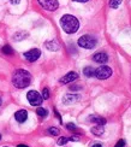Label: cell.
<instances>
[{
    "label": "cell",
    "mask_w": 131,
    "mask_h": 147,
    "mask_svg": "<svg viewBox=\"0 0 131 147\" xmlns=\"http://www.w3.org/2000/svg\"><path fill=\"white\" fill-rule=\"evenodd\" d=\"M122 4V0H110V6L112 9L119 7V5Z\"/></svg>",
    "instance_id": "obj_18"
},
{
    "label": "cell",
    "mask_w": 131,
    "mask_h": 147,
    "mask_svg": "<svg viewBox=\"0 0 131 147\" xmlns=\"http://www.w3.org/2000/svg\"><path fill=\"white\" fill-rule=\"evenodd\" d=\"M28 36V33H26V32H18V33H16L15 35H13V39L16 40V41H21V40H23L24 38H27Z\"/></svg>",
    "instance_id": "obj_16"
},
{
    "label": "cell",
    "mask_w": 131,
    "mask_h": 147,
    "mask_svg": "<svg viewBox=\"0 0 131 147\" xmlns=\"http://www.w3.org/2000/svg\"><path fill=\"white\" fill-rule=\"evenodd\" d=\"M73 1H77V3H87L88 0H73Z\"/></svg>",
    "instance_id": "obj_27"
},
{
    "label": "cell",
    "mask_w": 131,
    "mask_h": 147,
    "mask_svg": "<svg viewBox=\"0 0 131 147\" xmlns=\"http://www.w3.org/2000/svg\"><path fill=\"white\" fill-rule=\"evenodd\" d=\"M116 147H125V141H124V140H119V141L117 142Z\"/></svg>",
    "instance_id": "obj_24"
},
{
    "label": "cell",
    "mask_w": 131,
    "mask_h": 147,
    "mask_svg": "<svg viewBox=\"0 0 131 147\" xmlns=\"http://www.w3.org/2000/svg\"><path fill=\"white\" fill-rule=\"evenodd\" d=\"M19 3H21V0H11V4H13V5L19 4Z\"/></svg>",
    "instance_id": "obj_26"
},
{
    "label": "cell",
    "mask_w": 131,
    "mask_h": 147,
    "mask_svg": "<svg viewBox=\"0 0 131 147\" xmlns=\"http://www.w3.org/2000/svg\"><path fill=\"white\" fill-rule=\"evenodd\" d=\"M27 99L30 102V105H33V106H40L42 104V100H43L42 95H40V93H39V92H36V90L28 92Z\"/></svg>",
    "instance_id": "obj_4"
},
{
    "label": "cell",
    "mask_w": 131,
    "mask_h": 147,
    "mask_svg": "<svg viewBox=\"0 0 131 147\" xmlns=\"http://www.w3.org/2000/svg\"><path fill=\"white\" fill-rule=\"evenodd\" d=\"M70 89H71V90H79L81 87H79V86H71Z\"/></svg>",
    "instance_id": "obj_25"
},
{
    "label": "cell",
    "mask_w": 131,
    "mask_h": 147,
    "mask_svg": "<svg viewBox=\"0 0 131 147\" xmlns=\"http://www.w3.org/2000/svg\"><path fill=\"white\" fill-rule=\"evenodd\" d=\"M103 131H105V129H103V125L96 124V125H94V127L91 128V133L94 134V135H96V136H101L102 134H103Z\"/></svg>",
    "instance_id": "obj_14"
},
{
    "label": "cell",
    "mask_w": 131,
    "mask_h": 147,
    "mask_svg": "<svg viewBox=\"0 0 131 147\" xmlns=\"http://www.w3.org/2000/svg\"><path fill=\"white\" fill-rule=\"evenodd\" d=\"M59 129L58 128H55V127H51L48 129V134H51V135H53V136H55V135H59Z\"/></svg>",
    "instance_id": "obj_20"
},
{
    "label": "cell",
    "mask_w": 131,
    "mask_h": 147,
    "mask_svg": "<svg viewBox=\"0 0 131 147\" xmlns=\"http://www.w3.org/2000/svg\"><path fill=\"white\" fill-rule=\"evenodd\" d=\"M46 48L48 51H54V52H57L59 51V48H60V45L58 44L55 40H52V41H47L46 44H45Z\"/></svg>",
    "instance_id": "obj_12"
},
{
    "label": "cell",
    "mask_w": 131,
    "mask_h": 147,
    "mask_svg": "<svg viewBox=\"0 0 131 147\" xmlns=\"http://www.w3.org/2000/svg\"><path fill=\"white\" fill-rule=\"evenodd\" d=\"M0 140H1V135H0Z\"/></svg>",
    "instance_id": "obj_31"
},
{
    "label": "cell",
    "mask_w": 131,
    "mask_h": 147,
    "mask_svg": "<svg viewBox=\"0 0 131 147\" xmlns=\"http://www.w3.org/2000/svg\"><path fill=\"white\" fill-rule=\"evenodd\" d=\"M93 60H94L95 63L103 64V63L108 62V56H107V53H105V52H97L93 56Z\"/></svg>",
    "instance_id": "obj_9"
},
{
    "label": "cell",
    "mask_w": 131,
    "mask_h": 147,
    "mask_svg": "<svg viewBox=\"0 0 131 147\" xmlns=\"http://www.w3.org/2000/svg\"><path fill=\"white\" fill-rule=\"evenodd\" d=\"M1 51H3V53H5V54H13V50L11 48V46H9V45H6V46H4L3 48H1Z\"/></svg>",
    "instance_id": "obj_19"
},
{
    "label": "cell",
    "mask_w": 131,
    "mask_h": 147,
    "mask_svg": "<svg viewBox=\"0 0 131 147\" xmlns=\"http://www.w3.org/2000/svg\"><path fill=\"white\" fill-rule=\"evenodd\" d=\"M78 99H79V95H77V94H66L63 98V102L65 105H70V104L76 102Z\"/></svg>",
    "instance_id": "obj_11"
},
{
    "label": "cell",
    "mask_w": 131,
    "mask_h": 147,
    "mask_svg": "<svg viewBox=\"0 0 131 147\" xmlns=\"http://www.w3.org/2000/svg\"><path fill=\"white\" fill-rule=\"evenodd\" d=\"M78 46L85 48V50H91L96 46V39L91 35H83L78 39Z\"/></svg>",
    "instance_id": "obj_3"
},
{
    "label": "cell",
    "mask_w": 131,
    "mask_h": 147,
    "mask_svg": "<svg viewBox=\"0 0 131 147\" xmlns=\"http://www.w3.org/2000/svg\"><path fill=\"white\" fill-rule=\"evenodd\" d=\"M77 78H78V74L75 72V71H71V72L66 74V75H65L63 78H60V83L67 84V83H71V82H73V81H76Z\"/></svg>",
    "instance_id": "obj_8"
},
{
    "label": "cell",
    "mask_w": 131,
    "mask_h": 147,
    "mask_svg": "<svg viewBox=\"0 0 131 147\" xmlns=\"http://www.w3.org/2000/svg\"><path fill=\"white\" fill-rule=\"evenodd\" d=\"M40 56H41V51L39 48H33V50L24 53V58H26L28 62H35V60L40 58Z\"/></svg>",
    "instance_id": "obj_7"
},
{
    "label": "cell",
    "mask_w": 131,
    "mask_h": 147,
    "mask_svg": "<svg viewBox=\"0 0 131 147\" xmlns=\"http://www.w3.org/2000/svg\"><path fill=\"white\" fill-rule=\"evenodd\" d=\"M17 147H29V146H27V145H23V144H21V145H18Z\"/></svg>",
    "instance_id": "obj_29"
},
{
    "label": "cell",
    "mask_w": 131,
    "mask_h": 147,
    "mask_svg": "<svg viewBox=\"0 0 131 147\" xmlns=\"http://www.w3.org/2000/svg\"><path fill=\"white\" fill-rule=\"evenodd\" d=\"M66 128H67L69 130H72V131H75V130H76V125H75L73 123H67Z\"/></svg>",
    "instance_id": "obj_23"
},
{
    "label": "cell",
    "mask_w": 131,
    "mask_h": 147,
    "mask_svg": "<svg viewBox=\"0 0 131 147\" xmlns=\"http://www.w3.org/2000/svg\"><path fill=\"white\" fill-rule=\"evenodd\" d=\"M36 113L39 115L40 117H42V118L47 117V115H48L47 110H46V109H43V107H37V110H36Z\"/></svg>",
    "instance_id": "obj_17"
},
{
    "label": "cell",
    "mask_w": 131,
    "mask_h": 147,
    "mask_svg": "<svg viewBox=\"0 0 131 147\" xmlns=\"http://www.w3.org/2000/svg\"><path fill=\"white\" fill-rule=\"evenodd\" d=\"M1 102H3V101H1V98H0V105H1Z\"/></svg>",
    "instance_id": "obj_30"
},
{
    "label": "cell",
    "mask_w": 131,
    "mask_h": 147,
    "mask_svg": "<svg viewBox=\"0 0 131 147\" xmlns=\"http://www.w3.org/2000/svg\"><path fill=\"white\" fill-rule=\"evenodd\" d=\"M37 3L41 7H43L47 11H55L59 7L58 0H37Z\"/></svg>",
    "instance_id": "obj_6"
},
{
    "label": "cell",
    "mask_w": 131,
    "mask_h": 147,
    "mask_svg": "<svg viewBox=\"0 0 131 147\" xmlns=\"http://www.w3.org/2000/svg\"><path fill=\"white\" fill-rule=\"evenodd\" d=\"M60 26L66 34H75L79 29V22L72 15H64L60 18Z\"/></svg>",
    "instance_id": "obj_2"
},
{
    "label": "cell",
    "mask_w": 131,
    "mask_h": 147,
    "mask_svg": "<svg viewBox=\"0 0 131 147\" xmlns=\"http://www.w3.org/2000/svg\"><path fill=\"white\" fill-rule=\"evenodd\" d=\"M112 75V69L107 65H101L95 70V77L99 80H107Z\"/></svg>",
    "instance_id": "obj_5"
},
{
    "label": "cell",
    "mask_w": 131,
    "mask_h": 147,
    "mask_svg": "<svg viewBox=\"0 0 131 147\" xmlns=\"http://www.w3.org/2000/svg\"><path fill=\"white\" fill-rule=\"evenodd\" d=\"M89 121L93 122V123L100 124V125H105V124H106V119L102 118V117H100V116H90Z\"/></svg>",
    "instance_id": "obj_13"
},
{
    "label": "cell",
    "mask_w": 131,
    "mask_h": 147,
    "mask_svg": "<svg viewBox=\"0 0 131 147\" xmlns=\"http://www.w3.org/2000/svg\"><path fill=\"white\" fill-rule=\"evenodd\" d=\"M48 98H49V90H48V88H43V90H42V99L47 100Z\"/></svg>",
    "instance_id": "obj_21"
},
{
    "label": "cell",
    "mask_w": 131,
    "mask_h": 147,
    "mask_svg": "<svg viewBox=\"0 0 131 147\" xmlns=\"http://www.w3.org/2000/svg\"><path fill=\"white\" fill-rule=\"evenodd\" d=\"M15 119L18 123H24L28 119V111L27 110H18L15 113Z\"/></svg>",
    "instance_id": "obj_10"
},
{
    "label": "cell",
    "mask_w": 131,
    "mask_h": 147,
    "mask_svg": "<svg viewBox=\"0 0 131 147\" xmlns=\"http://www.w3.org/2000/svg\"><path fill=\"white\" fill-rule=\"evenodd\" d=\"M30 82H32V75H30V72H28L27 70L18 69L13 72L12 83H13V86L16 88H18V89L27 88L30 84Z\"/></svg>",
    "instance_id": "obj_1"
},
{
    "label": "cell",
    "mask_w": 131,
    "mask_h": 147,
    "mask_svg": "<svg viewBox=\"0 0 131 147\" xmlns=\"http://www.w3.org/2000/svg\"><path fill=\"white\" fill-rule=\"evenodd\" d=\"M83 74H84V76L87 77H93L95 75V70L91 68V66H85L84 70H83Z\"/></svg>",
    "instance_id": "obj_15"
},
{
    "label": "cell",
    "mask_w": 131,
    "mask_h": 147,
    "mask_svg": "<svg viewBox=\"0 0 131 147\" xmlns=\"http://www.w3.org/2000/svg\"><path fill=\"white\" fill-rule=\"evenodd\" d=\"M91 147H102V145L101 144H95V145H93Z\"/></svg>",
    "instance_id": "obj_28"
},
{
    "label": "cell",
    "mask_w": 131,
    "mask_h": 147,
    "mask_svg": "<svg viewBox=\"0 0 131 147\" xmlns=\"http://www.w3.org/2000/svg\"><path fill=\"white\" fill-rule=\"evenodd\" d=\"M67 141H69V138H64V136H63V138H60V139L58 140L57 144H58L59 146H63V145H65Z\"/></svg>",
    "instance_id": "obj_22"
}]
</instances>
